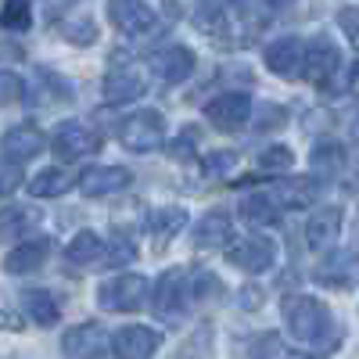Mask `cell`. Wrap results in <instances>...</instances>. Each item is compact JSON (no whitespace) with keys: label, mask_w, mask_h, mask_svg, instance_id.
<instances>
[{"label":"cell","mask_w":359,"mask_h":359,"mask_svg":"<svg viewBox=\"0 0 359 359\" xmlns=\"http://www.w3.org/2000/svg\"><path fill=\"white\" fill-rule=\"evenodd\" d=\"M36 223H40V212H36V208H22V205L0 208V241L25 233L29 226H36Z\"/></svg>","instance_id":"cell-28"},{"label":"cell","mask_w":359,"mask_h":359,"mask_svg":"<svg viewBox=\"0 0 359 359\" xmlns=\"http://www.w3.org/2000/svg\"><path fill=\"white\" fill-rule=\"evenodd\" d=\"M108 18L126 36H144L155 29V11L144 0H108Z\"/></svg>","instance_id":"cell-13"},{"label":"cell","mask_w":359,"mask_h":359,"mask_svg":"<svg viewBox=\"0 0 359 359\" xmlns=\"http://www.w3.org/2000/svg\"><path fill=\"white\" fill-rule=\"evenodd\" d=\"M79 184V176H72L62 165H47L36 176H29V194L33 198H62L65 191H72Z\"/></svg>","instance_id":"cell-22"},{"label":"cell","mask_w":359,"mask_h":359,"mask_svg":"<svg viewBox=\"0 0 359 359\" xmlns=\"http://www.w3.org/2000/svg\"><path fill=\"white\" fill-rule=\"evenodd\" d=\"M147 94V76L144 69L133 62L130 54H111L108 62V72H104V97L111 104H126V101H137Z\"/></svg>","instance_id":"cell-3"},{"label":"cell","mask_w":359,"mask_h":359,"mask_svg":"<svg viewBox=\"0 0 359 359\" xmlns=\"http://www.w3.org/2000/svg\"><path fill=\"white\" fill-rule=\"evenodd\" d=\"M144 302H147V277L140 273H123L97 287V306L104 313H137Z\"/></svg>","instance_id":"cell-5"},{"label":"cell","mask_w":359,"mask_h":359,"mask_svg":"<svg viewBox=\"0 0 359 359\" xmlns=\"http://www.w3.org/2000/svg\"><path fill=\"white\" fill-rule=\"evenodd\" d=\"M237 212H241V219L248 226H273L280 219V205L269 194H245L241 205H237Z\"/></svg>","instance_id":"cell-24"},{"label":"cell","mask_w":359,"mask_h":359,"mask_svg":"<svg viewBox=\"0 0 359 359\" xmlns=\"http://www.w3.org/2000/svg\"><path fill=\"white\" fill-rule=\"evenodd\" d=\"M273 8H287V4H294V0H269Z\"/></svg>","instance_id":"cell-44"},{"label":"cell","mask_w":359,"mask_h":359,"mask_svg":"<svg viewBox=\"0 0 359 359\" xmlns=\"http://www.w3.org/2000/svg\"><path fill=\"white\" fill-rule=\"evenodd\" d=\"M111 352L115 359H151L158 352V334L151 327H123L118 334H111Z\"/></svg>","instance_id":"cell-14"},{"label":"cell","mask_w":359,"mask_h":359,"mask_svg":"<svg viewBox=\"0 0 359 359\" xmlns=\"http://www.w3.org/2000/svg\"><path fill=\"white\" fill-rule=\"evenodd\" d=\"M316 280L327 284V287H355L359 284V248H345L338 255H331L327 262L316 266Z\"/></svg>","instance_id":"cell-15"},{"label":"cell","mask_w":359,"mask_h":359,"mask_svg":"<svg viewBox=\"0 0 359 359\" xmlns=\"http://www.w3.org/2000/svg\"><path fill=\"white\" fill-rule=\"evenodd\" d=\"M22 309H25L29 320L40 323V327H50V323L62 320V302H57L50 291H43V287L25 291V294H22Z\"/></svg>","instance_id":"cell-23"},{"label":"cell","mask_w":359,"mask_h":359,"mask_svg":"<svg viewBox=\"0 0 359 359\" xmlns=\"http://www.w3.org/2000/svg\"><path fill=\"white\" fill-rule=\"evenodd\" d=\"M130 169L123 165H94V169H86L79 176V191L86 198H108V194H118V191H126L130 187Z\"/></svg>","instance_id":"cell-16"},{"label":"cell","mask_w":359,"mask_h":359,"mask_svg":"<svg viewBox=\"0 0 359 359\" xmlns=\"http://www.w3.org/2000/svg\"><path fill=\"white\" fill-rule=\"evenodd\" d=\"M29 25H33V4H29V0H4V4H0V29L25 33Z\"/></svg>","instance_id":"cell-30"},{"label":"cell","mask_w":359,"mask_h":359,"mask_svg":"<svg viewBox=\"0 0 359 359\" xmlns=\"http://www.w3.org/2000/svg\"><path fill=\"white\" fill-rule=\"evenodd\" d=\"M62 36L69 40V43H76V47H90V43H97V25H94V18H65L62 25Z\"/></svg>","instance_id":"cell-33"},{"label":"cell","mask_w":359,"mask_h":359,"mask_svg":"<svg viewBox=\"0 0 359 359\" xmlns=\"http://www.w3.org/2000/svg\"><path fill=\"white\" fill-rule=\"evenodd\" d=\"M252 359H309L306 352H294L280 334H262L252 341Z\"/></svg>","instance_id":"cell-31"},{"label":"cell","mask_w":359,"mask_h":359,"mask_svg":"<svg viewBox=\"0 0 359 359\" xmlns=\"http://www.w3.org/2000/svg\"><path fill=\"white\" fill-rule=\"evenodd\" d=\"M302 76L320 86L323 94H341V90L348 86V76H345V62H341V54L331 40H313L306 47V65H302Z\"/></svg>","instance_id":"cell-2"},{"label":"cell","mask_w":359,"mask_h":359,"mask_svg":"<svg viewBox=\"0 0 359 359\" xmlns=\"http://www.w3.org/2000/svg\"><path fill=\"white\" fill-rule=\"evenodd\" d=\"M338 25H341V33L348 36V43L359 50V8H345V11H338Z\"/></svg>","instance_id":"cell-38"},{"label":"cell","mask_w":359,"mask_h":359,"mask_svg":"<svg viewBox=\"0 0 359 359\" xmlns=\"http://www.w3.org/2000/svg\"><path fill=\"white\" fill-rule=\"evenodd\" d=\"M230 8H233L237 18H241L245 25H252V29H262L269 22V11H273L269 0H230Z\"/></svg>","instance_id":"cell-34"},{"label":"cell","mask_w":359,"mask_h":359,"mask_svg":"<svg viewBox=\"0 0 359 359\" xmlns=\"http://www.w3.org/2000/svg\"><path fill=\"white\" fill-rule=\"evenodd\" d=\"M191 140H198V133H194V130H187L184 137L176 140V147H172V155H180V158H187V155H191V147H187Z\"/></svg>","instance_id":"cell-42"},{"label":"cell","mask_w":359,"mask_h":359,"mask_svg":"<svg viewBox=\"0 0 359 359\" xmlns=\"http://www.w3.org/2000/svg\"><path fill=\"white\" fill-rule=\"evenodd\" d=\"M191 237H194L198 248H226L233 241V223H230V216L223 212V208H212L208 216H201L194 223Z\"/></svg>","instance_id":"cell-19"},{"label":"cell","mask_w":359,"mask_h":359,"mask_svg":"<svg viewBox=\"0 0 359 359\" xmlns=\"http://www.w3.org/2000/svg\"><path fill=\"white\" fill-rule=\"evenodd\" d=\"M118 140H123V147H130L133 155L155 151V147L165 144V118L158 111H151V108L133 111V115H126L123 123H118Z\"/></svg>","instance_id":"cell-4"},{"label":"cell","mask_w":359,"mask_h":359,"mask_svg":"<svg viewBox=\"0 0 359 359\" xmlns=\"http://www.w3.org/2000/svg\"><path fill=\"white\" fill-rule=\"evenodd\" d=\"M43 147H47V133L40 126H33V123L11 126L4 137H0V151H4V158L8 162H18V165L33 162Z\"/></svg>","instance_id":"cell-10"},{"label":"cell","mask_w":359,"mask_h":359,"mask_svg":"<svg viewBox=\"0 0 359 359\" xmlns=\"http://www.w3.org/2000/svg\"><path fill=\"white\" fill-rule=\"evenodd\" d=\"M280 309H284L291 338H298L302 345H316L320 352H331L341 341V331L331 320V309H327L320 298H313V294H287L280 302Z\"/></svg>","instance_id":"cell-1"},{"label":"cell","mask_w":359,"mask_h":359,"mask_svg":"<svg viewBox=\"0 0 359 359\" xmlns=\"http://www.w3.org/2000/svg\"><path fill=\"white\" fill-rule=\"evenodd\" d=\"M101 255H104V241L94 230H79L65 248V259L72 266H94V262H101Z\"/></svg>","instance_id":"cell-27"},{"label":"cell","mask_w":359,"mask_h":359,"mask_svg":"<svg viewBox=\"0 0 359 359\" xmlns=\"http://www.w3.org/2000/svg\"><path fill=\"white\" fill-rule=\"evenodd\" d=\"M54 151L69 162L97 155L101 151V130H94L90 123H65L54 133Z\"/></svg>","instance_id":"cell-9"},{"label":"cell","mask_w":359,"mask_h":359,"mask_svg":"<svg viewBox=\"0 0 359 359\" xmlns=\"http://www.w3.org/2000/svg\"><path fill=\"white\" fill-rule=\"evenodd\" d=\"M0 327H8V331H18L22 323H18V320H15L11 313H4V309H0Z\"/></svg>","instance_id":"cell-43"},{"label":"cell","mask_w":359,"mask_h":359,"mask_svg":"<svg viewBox=\"0 0 359 359\" xmlns=\"http://www.w3.org/2000/svg\"><path fill=\"white\" fill-rule=\"evenodd\" d=\"M184 226H187V212H184V208H176V205L155 208V212L147 216V230L155 233V245H169Z\"/></svg>","instance_id":"cell-25"},{"label":"cell","mask_w":359,"mask_h":359,"mask_svg":"<svg viewBox=\"0 0 359 359\" xmlns=\"http://www.w3.org/2000/svg\"><path fill=\"white\" fill-rule=\"evenodd\" d=\"M262 62H266V69L273 76L294 79V76H302V65H306V43L298 36H280V40H273L266 47Z\"/></svg>","instance_id":"cell-12"},{"label":"cell","mask_w":359,"mask_h":359,"mask_svg":"<svg viewBox=\"0 0 359 359\" xmlns=\"http://www.w3.org/2000/svg\"><path fill=\"white\" fill-rule=\"evenodd\" d=\"M226 259L237 269H245V273H266L277 259V248L262 233H245V237H233V241L226 245Z\"/></svg>","instance_id":"cell-6"},{"label":"cell","mask_w":359,"mask_h":359,"mask_svg":"<svg viewBox=\"0 0 359 359\" xmlns=\"http://www.w3.org/2000/svg\"><path fill=\"white\" fill-rule=\"evenodd\" d=\"M184 291H187V306L198 309L205 302H212L223 287H219V280L208 273V269H184Z\"/></svg>","instance_id":"cell-26"},{"label":"cell","mask_w":359,"mask_h":359,"mask_svg":"<svg viewBox=\"0 0 359 359\" xmlns=\"http://www.w3.org/2000/svg\"><path fill=\"white\" fill-rule=\"evenodd\" d=\"M291 165H294V155H291V147H284V144L262 147L259 158H255V169L266 172V176H280V172H287Z\"/></svg>","instance_id":"cell-32"},{"label":"cell","mask_w":359,"mask_h":359,"mask_svg":"<svg viewBox=\"0 0 359 359\" xmlns=\"http://www.w3.org/2000/svg\"><path fill=\"white\" fill-rule=\"evenodd\" d=\"M233 165H237V151H208L205 158H201V172L205 176H212V180H219V176H230L233 172Z\"/></svg>","instance_id":"cell-36"},{"label":"cell","mask_w":359,"mask_h":359,"mask_svg":"<svg viewBox=\"0 0 359 359\" xmlns=\"http://www.w3.org/2000/svg\"><path fill=\"white\" fill-rule=\"evenodd\" d=\"M22 90H25V86H22V76H18V72L0 69V108L22 101Z\"/></svg>","instance_id":"cell-37"},{"label":"cell","mask_w":359,"mask_h":359,"mask_svg":"<svg viewBox=\"0 0 359 359\" xmlns=\"http://www.w3.org/2000/svg\"><path fill=\"white\" fill-rule=\"evenodd\" d=\"M50 241L47 237H36V241H22L18 248H11L8 252V259H4V269L11 277H22V273H36V269L50 259Z\"/></svg>","instance_id":"cell-18"},{"label":"cell","mask_w":359,"mask_h":359,"mask_svg":"<svg viewBox=\"0 0 359 359\" xmlns=\"http://www.w3.org/2000/svg\"><path fill=\"white\" fill-rule=\"evenodd\" d=\"M151 309L158 320H180L187 306V291H184V269H169V273L155 284L151 291Z\"/></svg>","instance_id":"cell-11"},{"label":"cell","mask_w":359,"mask_h":359,"mask_svg":"<svg viewBox=\"0 0 359 359\" xmlns=\"http://www.w3.org/2000/svg\"><path fill=\"white\" fill-rule=\"evenodd\" d=\"M262 115H266V118L259 123V130H277V126H284V115H287V111H284V108H277V104H266V108H262Z\"/></svg>","instance_id":"cell-40"},{"label":"cell","mask_w":359,"mask_h":359,"mask_svg":"<svg viewBox=\"0 0 359 359\" xmlns=\"http://www.w3.org/2000/svg\"><path fill=\"white\" fill-rule=\"evenodd\" d=\"M151 69H155V76H158L162 83H184V79L194 72V54H191L187 47L172 43V47H165V50H158V54L151 57Z\"/></svg>","instance_id":"cell-20"},{"label":"cell","mask_w":359,"mask_h":359,"mask_svg":"<svg viewBox=\"0 0 359 359\" xmlns=\"http://www.w3.org/2000/svg\"><path fill=\"white\" fill-rule=\"evenodd\" d=\"M108 348H111V338H108V331L97 320L76 323V327H69V331L62 334V352L69 359H101Z\"/></svg>","instance_id":"cell-7"},{"label":"cell","mask_w":359,"mask_h":359,"mask_svg":"<svg viewBox=\"0 0 359 359\" xmlns=\"http://www.w3.org/2000/svg\"><path fill=\"white\" fill-rule=\"evenodd\" d=\"M18 184H22V165L18 162H4L0 165V198H8Z\"/></svg>","instance_id":"cell-39"},{"label":"cell","mask_w":359,"mask_h":359,"mask_svg":"<svg viewBox=\"0 0 359 359\" xmlns=\"http://www.w3.org/2000/svg\"><path fill=\"white\" fill-rule=\"evenodd\" d=\"M104 266H111V269H118V266H126V262H133L137 259V245L130 241L126 233H115L111 241L104 245Z\"/></svg>","instance_id":"cell-35"},{"label":"cell","mask_w":359,"mask_h":359,"mask_svg":"<svg viewBox=\"0 0 359 359\" xmlns=\"http://www.w3.org/2000/svg\"><path fill=\"white\" fill-rule=\"evenodd\" d=\"M284 208H309L316 198H320V180L316 176H287L277 184V194H273Z\"/></svg>","instance_id":"cell-21"},{"label":"cell","mask_w":359,"mask_h":359,"mask_svg":"<svg viewBox=\"0 0 359 359\" xmlns=\"http://www.w3.org/2000/svg\"><path fill=\"white\" fill-rule=\"evenodd\" d=\"M237 302H241V309H259V306H262V287H255V284L241 287V294H237Z\"/></svg>","instance_id":"cell-41"},{"label":"cell","mask_w":359,"mask_h":359,"mask_svg":"<svg viewBox=\"0 0 359 359\" xmlns=\"http://www.w3.org/2000/svg\"><path fill=\"white\" fill-rule=\"evenodd\" d=\"M309 165H313V172H316V176H338V172L345 169V147H341V144H334V140L316 144V147H313Z\"/></svg>","instance_id":"cell-29"},{"label":"cell","mask_w":359,"mask_h":359,"mask_svg":"<svg viewBox=\"0 0 359 359\" xmlns=\"http://www.w3.org/2000/svg\"><path fill=\"white\" fill-rule=\"evenodd\" d=\"M341 208L338 205H327V208H316V212L309 216L306 223V245L313 252H327L334 241H338V233H341Z\"/></svg>","instance_id":"cell-17"},{"label":"cell","mask_w":359,"mask_h":359,"mask_svg":"<svg viewBox=\"0 0 359 359\" xmlns=\"http://www.w3.org/2000/svg\"><path fill=\"white\" fill-rule=\"evenodd\" d=\"M205 118L212 123L216 130H241L248 118H252V97L248 94H237V90H230V94H219L205 104Z\"/></svg>","instance_id":"cell-8"}]
</instances>
